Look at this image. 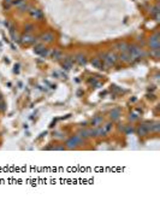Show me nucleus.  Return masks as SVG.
Segmentation results:
<instances>
[{
    "label": "nucleus",
    "mask_w": 160,
    "mask_h": 211,
    "mask_svg": "<svg viewBox=\"0 0 160 211\" xmlns=\"http://www.w3.org/2000/svg\"><path fill=\"white\" fill-rule=\"evenodd\" d=\"M90 64L93 65V68H96V69H102L104 68V64H102V60L99 57H94L90 59Z\"/></svg>",
    "instance_id": "obj_12"
},
{
    "label": "nucleus",
    "mask_w": 160,
    "mask_h": 211,
    "mask_svg": "<svg viewBox=\"0 0 160 211\" xmlns=\"http://www.w3.org/2000/svg\"><path fill=\"white\" fill-rule=\"evenodd\" d=\"M124 127H125L124 124H118V129H119L120 131H124Z\"/></svg>",
    "instance_id": "obj_27"
},
{
    "label": "nucleus",
    "mask_w": 160,
    "mask_h": 211,
    "mask_svg": "<svg viewBox=\"0 0 160 211\" xmlns=\"http://www.w3.org/2000/svg\"><path fill=\"white\" fill-rule=\"evenodd\" d=\"M124 131L125 134H132V133L135 131V129H134L131 126H125V127H124V131Z\"/></svg>",
    "instance_id": "obj_22"
},
{
    "label": "nucleus",
    "mask_w": 160,
    "mask_h": 211,
    "mask_svg": "<svg viewBox=\"0 0 160 211\" xmlns=\"http://www.w3.org/2000/svg\"><path fill=\"white\" fill-rule=\"evenodd\" d=\"M66 147L65 145H57V146H53V151H65Z\"/></svg>",
    "instance_id": "obj_24"
},
{
    "label": "nucleus",
    "mask_w": 160,
    "mask_h": 211,
    "mask_svg": "<svg viewBox=\"0 0 160 211\" xmlns=\"http://www.w3.org/2000/svg\"><path fill=\"white\" fill-rule=\"evenodd\" d=\"M120 116H122V111L120 109L118 108H116V109H112L110 112V120L112 122H114V121H118L120 118Z\"/></svg>",
    "instance_id": "obj_10"
},
{
    "label": "nucleus",
    "mask_w": 160,
    "mask_h": 211,
    "mask_svg": "<svg viewBox=\"0 0 160 211\" xmlns=\"http://www.w3.org/2000/svg\"><path fill=\"white\" fill-rule=\"evenodd\" d=\"M83 144H84V139L83 138H81L80 135H73V136H71V138H69L66 140L65 147L69 149V150H72V149H76L77 146L83 145Z\"/></svg>",
    "instance_id": "obj_1"
},
{
    "label": "nucleus",
    "mask_w": 160,
    "mask_h": 211,
    "mask_svg": "<svg viewBox=\"0 0 160 211\" xmlns=\"http://www.w3.org/2000/svg\"><path fill=\"white\" fill-rule=\"evenodd\" d=\"M5 2H9V4H10V2H12V0H5Z\"/></svg>",
    "instance_id": "obj_30"
},
{
    "label": "nucleus",
    "mask_w": 160,
    "mask_h": 211,
    "mask_svg": "<svg viewBox=\"0 0 160 211\" xmlns=\"http://www.w3.org/2000/svg\"><path fill=\"white\" fill-rule=\"evenodd\" d=\"M137 118H139V116H137V115H135V113H132V115L129 116V120L130 121H135V120H137Z\"/></svg>",
    "instance_id": "obj_26"
},
{
    "label": "nucleus",
    "mask_w": 160,
    "mask_h": 211,
    "mask_svg": "<svg viewBox=\"0 0 160 211\" xmlns=\"http://www.w3.org/2000/svg\"><path fill=\"white\" fill-rule=\"evenodd\" d=\"M159 13H160L159 4H157L154 7H152V9H150V15L154 17V20L155 21H159Z\"/></svg>",
    "instance_id": "obj_15"
},
{
    "label": "nucleus",
    "mask_w": 160,
    "mask_h": 211,
    "mask_svg": "<svg viewBox=\"0 0 160 211\" xmlns=\"http://www.w3.org/2000/svg\"><path fill=\"white\" fill-rule=\"evenodd\" d=\"M61 65H63V68H64V69H66V70H70L71 68L73 67V64H71V63L66 62V60H64V62L61 63Z\"/></svg>",
    "instance_id": "obj_21"
},
{
    "label": "nucleus",
    "mask_w": 160,
    "mask_h": 211,
    "mask_svg": "<svg viewBox=\"0 0 160 211\" xmlns=\"http://www.w3.org/2000/svg\"><path fill=\"white\" fill-rule=\"evenodd\" d=\"M149 54L150 56H153L155 59H158V58H159V56H160V50H150Z\"/></svg>",
    "instance_id": "obj_20"
},
{
    "label": "nucleus",
    "mask_w": 160,
    "mask_h": 211,
    "mask_svg": "<svg viewBox=\"0 0 160 211\" xmlns=\"http://www.w3.org/2000/svg\"><path fill=\"white\" fill-rule=\"evenodd\" d=\"M128 46L129 44L125 42V41H120V42H117L114 46H113V50L117 51V52H127L128 51Z\"/></svg>",
    "instance_id": "obj_7"
},
{
    "label": "nucleus",
    "mask_w": 160,
    "mask_h": 211,
    "mask_svg": "<svg viewBox=\"0 0 160 211\" xmlns=\"http://www.w3.org/2000/svg\"><path fill=\"white\" fill-rule=\"evenodd\" d=\"M52 58L56 60H60L64 58V54H63V52L59 50H53L52 51Z\"/></svg>",
    "instance_id": "obj_16"
},
{
    "label": "nucleus",
    "mask_w": 160,
    "mask_h": 211,
    "mask_svg": "<svg viewBox=\"0 0 160 211\" xmlns=\"http://www.w3.org/2000/svg\"><path fill=\"white\" fill-rule=\"evenodd\" d=\"M75 60H76L80 65H86V64H87V57H86V54H83V53H77V54L75 56Z\"/></svg>",
    "instance_id": "obj_14"
},
{
    "label": "nucleus",
    "mask_w": 160,
    "mask_h": 211,
    "mask_svg": "<svg viewBox=\"0 0 160 211\" xmlns=\"http://www.w3.org/2000/svg\"><path fill=\"white\" fill-rule=\"evenodd\" d=\"M159 131H160V123L159 122H153L150 131H152V133H158Z\"/></svg>",
    "instance_id": "obj_19"
},
{
    "label": "nucleus",
    "mask_w": 160,
    "mask_h": 211,
    "mask_svg": "<svg viewBox=\"0 0 160 211\" xmlns=\"http://www.w3.org/2000/svg\"><path fill=\"white\" fill-rule=\"evenodd\" d=\"M107 133L105 131V129L99 126V127H91V136H95V138H100V136H106Z\"/></svg>",
    "instance_id": "obj_6"
},
{
    "label": "nucleus",
    "mask_w": 160,
    "mask_h": 211,
    "mask_svg": "<svg viewBox=\"0 0 160 211\" xmlns=\"http://www.w3.org/2000/svg\"><path fill=\"white\" fill-rule=\"evenodd\" d=\"M34 29H35V25L33 23H27L24 25V33H31Z\"/></svg>",
    "instance_id": "obj_18"
},
{
    "label": "nucleus",
    "mask_w": 160,
    "mask_h": 211,
    "mask_svg": "<svg viewBox=\"0 0 160 211\" xmlns=\"http://www.w3.org/2000/svg\"><path fill=\"white\" fill-rule=\"evenodd\" d=\"M148 46L150 50H160V35L159 33L153 34L148 39Z\"/></svg>",
    "instance_id": "obj_2"
},
{
    "label": "nucleus",
    "mask_w": 160,
    "mask_h": 211,
    "mask_svg": "<svg viewBox=\"0 0 160 211\" xmlns=\"http://www.w3.org/2000/svg\"><path fill=\"white\" fill-rule=\"evenodd\" d=\"M155 1H157V2H159V0H155Z\"/></svg>",
    "instance_id": "obj_31"
},
{
    "label": "nucleus",
    "mask_w": 160,
    "mask_h": 211,
    "mask_svg": "<svg viewBox=\"0 0 160 211\" xmlns=\"http://www.w3.org/2000/svg\"><path fill=\"white\" fill-rule=\"evenodd\" d=\"M102 128L105 129V131H106V133H110V131H112V129H113V122H112V121H110V122H106V123L102 126Z\"/></svg>",
    "instance_id": "obj_17"
},
{
    "label": "nucleus",
    "mask_w": 160,
    "mask_h": 211,
    "mask_svg": "<svg viewBox=\"0 0 160 211\" xmlns=\"http://www.w3.org/2000/svg\"><path fill=\"white\" fill-rule=\"evenodd\" d=\"M4 100V97H2V94H0V101Z\"/></svg>",
    "instance_id": "obj_29"
},
{
    "label": "nucleus",
    "mask_w": 160,
    "mask_h": 211,
    "mask_svg": "<svg viewBox=\"0 0 160 211\" xmlns=\"http://www.w3.org/2000/svg\"><path fill=\"white\" fill-rule=\"evenodd\" d=\"M20 39V41H22V44H24V45H28V44H38V42L40 41L39 38H34L30 33H24Z\"/></svg>",
    "instance_id": "obj_3"
},
{
    "label": "nucleus",
    "mask_w": 160,
    "mask_h": 211,
    "mask_svg": "<svg viewBox=\"0 0 160 211\" xmlns=\"http://www.w3.org/2000/svg\"><path fill=\"white\" fill-rule=\"evenodd\" d=\"M12 4L20 9V6H23V5H24V4H27V2H25V0H16V1H13Z\"/></svg>",
    "instance_id": "obj_23"
},
{
    "label": "nucleus",
    "mask_w": 160,
    "mask_h": 211,
    "mask_svg": "<svg viewBox=\"0 0 160 211\" xmlns=\"http://www.w3.org/2000/svg\"><path fill=\"white\" fill-rule=\"evenodd\" d=\"M118 60L123 62V63H132L130 53H129L128 51H127V52H120L119 56H118Z\"/></svg>",
    "instance_id": "obj_9"
},
{
    "label": "nucleus",
    "mask_w": 160,
    "mask_h": 211,
    "mask_svg": "<svg viewBox=\"0 0 160 211\" xmlns=\"http://www.w3.org/2000/svg\"><path fill=\"white\" fill-rule=\"evenodd\" d=\"M104 123V117L102 116H96V117H94L93 120L89 122V124L94 128V127H99Z\"/></svg>",
    "instance_id": "obj_13"
},
{
    "label": "nucleus",
    "mask_w": 160,
    "mask_h": 211,
    "mask_svg": "<svg viewBox=\"0 0 160 211\" xmlns=\"http://www.w3.org/2000/svg\"><path fill=\"white\" fill-rule=\"evenodd\" d=\"M39 39L43 44H50L52 41H54V34L52 31H45L39 36Z\"/></svg>",
    "instance_id": "obj_5"
},
{
    "label": "nucleus",
    "mask_w": 160,
    "mask_h": 211,
    "mask_svg": "<svg viewBox=\"0 0 160 211\" xmlns=\"http://www.w3.org/2000/svg\"><path fill=\"white\" fill-rule=\"evenodd\" d=\"M135 131H136V134H137L139 136H147V135L149 134V131L147 129V127L144 126V123L140 124V126L135 129Z\"/></svg>",
    "instance_id": "obj_8"
},
{
    "label": "nucleus",
    "mask_w": 160,
    "mask_h": 211,
    "mask_svg": "<svg viewBox=\"0 0 160 211\" xmlns=\"http://www.w3.org/2000/svg\"><path fill=\"white\" fill-rule=\"evenodd\" d=\"M77 135H80L81 138L87 139V138H91V128H82L78 131Z\"/></svg>",
    "instance_id": "obj_11"
},
{
    "label": "nucleus",
    "mask_w": 160,
    "mask_h": 211,
    "mask_svg": "<svg viewBox=\"0 0 160 211\" xmlns=\"http://www.w3.org/2000/svg\"><path fill=\"white\" fill-rule=\"evenodd\" d=\"M43 150H47V151L53 150V146H46V147H43Z\"/></svg>",
    "instance_id": "obj_28"
},
{
    "label": "nucleus",
    "mask_w": 160,
    "mask_h": 211,
    "mask_svg": "<svg viewBox=\"0 0 160 211\" xmlns=\"http://www.w3.org/2000/svg\"><path fill=\"white\" fill-rule=\"evenodd\" d=\"M39 54H40V56H42V57H47V56L50 54V52H48V50L45 47L43 50H41V52L39 53Z\"/></svg>",
    "instance_id": "obj_25"
},
{
    "label": "nucleus",
    "mask_w": 160,
    "mask_h": 211,
    "mask_svg": "<svg viewBox=\"0 0 160 211\" xmlns=\"http://www.w3.org/2000/svg\"><path fill=\"white\" fill-rule=\"evenodd\" d=\"M28 12H29L30 17L34 18V20H38V21L43 20V13H42V11L39 10V9H35V7H31V6H30Z\"/></svg>",
    "instance_id": "obj_4"
}]
</instances>
